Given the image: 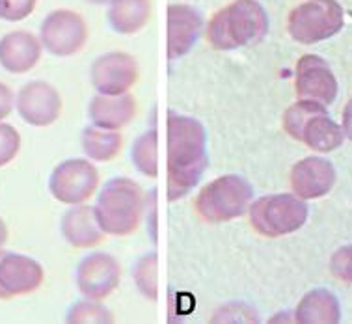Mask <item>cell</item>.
Listing matches in <instances>:
<instances>
[{
	"label": "cell",
	"mask_w": 352,
	"mask_h": 324,
	"mask_svg": "<svg viewBox=\"0 0 352 324\" xmlns=\"http://www.w3.org/2000/svg\"><path fill=\"white\" fill-rule=\"evenodd\" d=\"M168 202L185 197L209 164L207 131L188 116L168 114Z\"/></svg>",
	"instance_id": "1"
},
{
	"label": "cell",
	"mask_w": 352,
	"mask_h": 324,
	"mask_svg": "<svg viewBox=\"0 0 352 324\" xmlns=\"http://www.w3.org/2000/svg\"><path fill=\"white\" fill-rule=\"evenodd\" d=\"M269 15L257 0H233L218 10L207 25V41L217 51H235L263 39Z\"/></svg>",
	"instance_id": "2"
},
{
	"label": "cell",
	"mask_w": 352,
	"mask_h": 324,
	"mask_svg": "<svg viewBox=\"0 0 352 324\" xmlns=\"http://www.w3.org/2000/svg\"><path fill=\"white\" fill-rule=\"evenodd\" d=\"M144 205L140 184L129 177H114L102 186L94 210L104 235L127 237L140 226Z\"/></svg>",
	"instance_id": "3"
},
{
	"label": "cell",
	"mask_w": 352,
	"mask_h": 324,
	"mask_svg": "<svg viewBox=\"0 0 352 324\" xmlns=\"http://www.w3.org/2000/svg\"><path fill=\"white\" fill-rule=\"evenodd\" d=\"M252 199H254L252 184L241 175L228 173L205 184L199 191L196 197V210L205 222H230L248 213Z\"/></svg>",
	"instance_id": "4"
},
{
	"label": "cell",
	"mask_w": 352,
	"mask_h": 324,
	"mask_svg": "<svg viewBox=\"0 0 352 324\" xmlns=\"http://www.w3.org/2000/svg\"><path fill=\"white\" fill-rule=\"evenodd\" d=\"M309 209L296 194H270L257 197L248 207L252 228L269 239L291 235L306 224Z\"/></svg>",
	"instance_id": "5"
},
{
	"label": "cell",
	"mask_w": 352,
	"mask_h": 324,
	"mask_svg": "<svg viewBox=\"0 0 352 324\" xmlns=\"http://www.w3.org/2000/svg\"><path fill=\"white\" fill-rule=\"evenodd\" d=\"M345 26V12L338 0H306L291 10L289 36L296 43L314 45L327 41Z\"/></svg>",
	"instance_id": "6"
},
{
	"label": "cell",
	"mask_w": 352,
	"mask_h": 324,
	"mask_svg": "<svg viewBox=\"0 0 352 324\" xmlns=\"http://www.w3.org/2000/svg\"><path fill=\"white\" fill-rule=\"evenodd\" d=\"M39 41L52 56H73L88 41V25L73 10H54L41 23Z\"/></svg>",
	"instance_id": "7"
},
{
	"label": "cell",
	"mask_w": 352,
	"mask_h": 324,
	"mask_svg": "<svg viewBox=\"0 0 352 324\" xmlns=\"http://www.w3.org/2000/svg\"><path fill=\"white\" fill-rule=\"evenodd\" d=\"M99 184V172L88 159H69L58 164L49 179L54 199L65 205L84 204L94 196Z\"/></svg>",
	"instance_id": "8"
},
{
	"label": "cell",
	"mask_w": 352,
	"mask_h": 324,
	"mask_svg": "<svg viewBox=\"0 0 352 324\" xmlns=\"http://www.w3.org/2000/svg\"><path fill=\"white\" fill-rule=\"evenodd\" d=\"M75 280L84 299L101 302L118 289L122 280V268L116 257L96 252V254L86 255L78 263Z\"/></svg>",
	"instance_id": "9"
},
{
	"label": "cell",
	"mask_w": 352,
	"mask_h": 324,
	"mask_svg": "<svg viewBox=\"0 0 352 324\" xmlns=\"http://www.w3.org/2000/svg\"><path fill=\"white\" fill-rule=\"evenodd\" d=\"M90 78L102 96H123L138 80V64L127 52H107L91 64Z\"/></svg>",
	"instance_id": "10"
},
{
	"label": "cell",
	"mask_w": 352,
	"mask_h": 324,
	"mask_svg": "<svg viewBox=\"0 0 352 324\" xmlns=\"http://www.w3.org/2000/svg\"><path fill=\"white\" fill-rule=\"evenodd\" d=\"M295 89L300 99L320 102L328 107L336 101L340 86L324 58L317 54H304L296 62Z\"/></svg>",
	"instance_id": "11"
},
{
	"label": "cell",
	"mask_w": 352,
	"mask_h": 324,
	"mask_svg": "<svg viewBox=\"0 0 352 324\" xmlns=\"http://www.w3.org/2000/svg\"><path fill=\"white\" fill-rule=\"evenodd\" d=\"M43 280L45 270L39 261L28 255L0 250V300L34 292Z\"/></svg>",
	"instance_id": "12"
},
{
	"label": "cell",
	"mask_w": 352,
	"mask_h": 324,
	"mask_svg": "<svg viewBox=\"0 0 352 324\" xmlns=\"http://www.w3.org/2000/svg\"><path fill=\"white\" fill-rule=\"evenodd\" d=\"M17 112L28 125L34 127H49L60 118L62 99L56 88L43 80H32L25 84L15 99Z\"/></svg>",
	"instance_id": "13"
},
{
	"label": "cell",
	"mask_w": 352,
	"mask_h": 324,
	"mask_svg": "<svg viewBox=\"0 0 352 324\" xmlns=\"http://www.w3.org/2000/svg\"><path fill=\"white\" fill-rule=\"evenodd\" d=\"M204 28V17L194 6L170 4L168 6V60L186 56L192 51Z\"/></svg>",
	"instance_id": "14"
},
{
	"label": "cell",
	"mask_w": 352,
	"mask_h": 324,
	"mask_svg": "<svg viewBox=\"0 0 352 324\" xmlns=\"http://www.w3.org/2000/svg\"><path fill=\"white\" fill-rule=\"evenodd\" d=\"M336 184V168L322 157H306L291 170V188L302 199H319Z\"/></svg>",
	"instance_id": "15"
},
{
	"label": "cell",
	"mask_w": 352,
	"mask_h": 324,
	"mask_svg": "<svg viewBox=\"0 0 352 324\" xmlns=\"http://www.w3.org/2000/svg\"><path fill=\"white\" fill-rule=\"evenodd\" d=\"M43 45L28 30H13L0 38V65L10 73L23 75L34 69Z\"/></svg>",
	"instance_id": "16"
},
{
	"label": "cell",
	"mask_w": 352,
	"mask_h": 324,
	"mask_svg": "<svg viewBox=\"0 0 352 324\" xmlns=\"http://www.w3.org/2000/svg\"><path fill=\"white\" fill-rule=\"evenodd\" d=\"M60 231L73 248H91L104 239V231L97 222L96 210L84 204L71 205V209L65 210L60 222Z\"/></svg>",
	"instance_id": "17"
},
{
	"label": "cell",
	"mask_w": 352,
	"mask_h": 324,
	"mask_svg": "<svg viewBox=\"0 0 352 324\" xmlns=\"http://www.w3.org/2000/svg\"><path fill=\"white\" fill-rule=\"evenodd\" d=\"M136 114V101L133 96H102L97 94L90 101L88 116L94 125L118 131L127 125Z\"/></svg>",
	"instance_id": "18"
},
{
	"label": "cell",
	"mask_w": 352,
	"mask_h": 324,
	"mask_svg": "<svg viewBox=\"0 0 352 324\" xmlns=\"http://www.w3.org/2000/svg\"><path fill=\"white\" fill-rule=\"evenodd\" d=\"M295 321L300 324H338L341 321V305L333 292L314 289L306 292L296 305Z\"/></svg>",
	"instance_id": "19"
},
{
	"label": "cell",
	"mask_w": 352,
	"mask_h": 324,
	"mask_svg": "<svg viewBox=\"0 0 352 324\" xmlns=\"http://www.w3.org/2000/svg\"><path fill=\"white\" fill-rule=\"evenodd\" d=\"M151 19V0H110L109 23L123 36L140 32Z\"/></svg>",
	"instance_id": "20"
},
{
	"label": "cell",
	"mask_w": 352,
	"mask_h": 324,
	"mask_svg": "<svg viewBox=\"0 0 352 324\" xmlns=\"http://www.w3.org/2000/svg\"><path fill=\"white\" fill-rule=\"evenodd\" d=\"M345 140L343 127L328 116L327 110H322L314 118H309L304 129H302L300 142H304L311 151L330 153L341 147Z\"/></svg>",
	"instance_id": "21"
},
{
	"label": "cell",
	"mask_w": 352,
	"mask_h": 324,
	"mask_svg": "<svg viewBox=\"0 0 352 324\" xmlns=\"http://www.w3.org/2000/svg\"><path fill=\"white\" fill-rule=\"evenodd\" d=\"M82 149L88 159L97 162H109L116 159L122 151L123 138L122 134L112 129H102L97 125H90L82 131Z\"/></svg>",
	"instance_id": "22"
},
{
	"label": "cell",
	"mask_w": 352,
	"mask_h": 324,
	"mask_svg": "<svg viewBox=\"0 0 352 324\" xmlns=\"http://www.w3.org/2000/svg\"><path fill=\"white\" fill-rule=\"evenodd\" d=\"M157 131L151 129L148 133L138 136L133 144L131 151V160L136 166V170L148 177H157L159 175V155H157Z\"/></svg>",
	"instance_id": "23"
},
{
	"label": "cell",
	"mask_w": 352,
	"mask_h": 324,
	"mask_svg": "<svg viewBox=\"0 0 352 324\" xmlns=\"http://www.w3.org/2000/svg\"><path fill=\"white\" fill-rule=\"evenodd\" d=\"M322 110H327L324 105H320V102L315 101H307V99H300L298 102H293V105L283 112V131H285L291 138H295V140L300 142V134L304 125L309 121V118H314L315 114H319Z\"/></svg>",
	"instance_id": "24"
},
{
	"label": "cell",
	"mask_w": 352,
	"mask_h": 324,
	"mask_svg": "<svg viewBox=\"0 0 352 324\" xmlns=\"http://www.w3.org/2000/svg\"><path fill=\"white\" fill-rule=\"evenodd\" d=\"M67 323L69 324H109L114 323L112 313L99 302V300H80L71 305L67 312Z\"/></svg>",
	"instance_id": "25"
},
{
	"label": "cell",
	"mask_w": 352,
	"mask_h": 324,
	"mask_svg": "<svg viewBox=\"0 0 352 324\" xmlns=\"http://www.w3.org/2000/svg\"><path fill=\"white\" fill-rule=\"evenodd\" d=\"M135 281L146 299H157V255L146 254L138 259L135 267Z\"/></svg>",
	"instance_id": "26"
},
{
	"label": "cell",
	"mask_w": 352,
	"mask_h": 324,
	"mask_svg": "<svg viewBox=\"0 0 352 324\" xmlns=\"http://www.w3.org/2000/svg\"><path fill=\"white\" fill-rule=\"evenodd\" d=\"M21 147V136L17 129L8 125V123H0V168L12 162Z\"/></svg>",
	"instance_id": "27"
},
{
	"label": "cell",
	"mask_w": 352,
	"mask_h": 324,
	"mask_svg": "<svg viewBox=\"0 0 352 324\" xmlns=\"http://www.w3.org/2000/svg\"><path fill=\"white\" fill-rule=\"evenodd\" d=\"M330 270L336 280L352 285V244L336 250L330 259Z\"/></svg>",
	"instance_id": "28"
},
{
	"label": "cell",
	"mask_w": 352,
	"mask_h": 324,
	"mask_svg": "<svg viewBox=\"0 0 352 324\" xmlns=\"http://www.w3.org/2000/svg\"><path fill=\"white\" fill-rule=\"evenodd\" d=\"M38 0H0V19L15 21L26 19L36 10Z\"/></svg>",
	"instance_id": "29"
},
{
	"label": "cell",
	"mask_w": 352,
	"mask_h": 324,
	"mask_svg": "<svg viewBox=\"0 0 352 324\" xmlns=\"http://www.w3.org/2000/svg\"><path fill=\"white\" fill-rule=\"evenodd\" d=\"M13 110V91L0 83V121L6 120Z\"/></svg>",
	"instance_id": "30"
},
{
	"label": "cell",
	"mask_w": 352,
	"mask_h": 324,
	"mask_svg": "<svg viewBox=\"0 0 352 324\" xmlns=\"http://www.w3.org/2000/svg\"><path fill=\"white\" fill-rule=\"evenodd\" d=\"M341 127H343V133L349 140L352 142V99L345 105V110H343V121H341Z\"/></svg>",
	"instance_id": "31"
},
{
	"label": "cell",
	"mask_w": 352,
	"mask_h": 324,
	"mask_svg": "<svg viewBox=\"0 0 352 324\" xmlns=\"http://www.w3.org/2000/svg\"><path fill=\"white\" fill-rule=\"evenodd\" d=\"M8 241V228L6 224H4V220L0 218V250H2V246L6 244Z\"/></svg>",
	"instance_id": "32"
},
{
	"label": "cell",
	"mask_w": 352,
	"mask_h": 324,
	"mask_svg": "<svg viewBox=\"0 0 352 324\" xmlns=\"http://www.w3.org/2000/svg\"><path fill=\"white\" fill-rule=\"evenodd\" d=\"M86 2H90V4H96V6H99V4H109L110 0H86Z\"/></svg>",
	"instance_id": "33"
}]
</instances>
